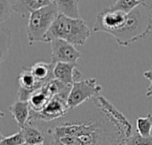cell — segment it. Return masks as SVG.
<instances>
[{"label": "cell", "mask_w": 152, "mask_h": 145, "mask_svg": "<svg viewBox=\"0 0 152 145\" xmlns=\"http://www.w3.org/2000/svg\"><path fill=\"white\" fill-rule=\"evenodd\" d=\"M126 140L120 129L100 110L98 115L65 119L47 128L43 145H124Z\"/></svg>", "instance_id": "1"}, {"label": "cell", "mask_w": 152, "mask_h": 145, "mask_svg": "<svg viewBox=\"0 0 152 145\" xmlns=\"http://www.w3.org/2000/svg\"><path fill=\"white\" fill-rule=\"evenodd\" d=\"M59 14L53 2L31 12L27 26V35L29 45H33L36 42L43 41Z\"/></svg>", "instance_id": "4"}, {"label": "cell", "mask_w": 152, "mask_h": 145, "mask_svg": "<svg viewBox=\"0 0 152 145\" xmlns=\"http://www.w3.org/2000/svg\"><path fill=\"white\" fill-rule=\"evenodd\" d=\"M41 1H50V2H53V0H41Z\"/></svg>", "instance_id": "24"}, {"label": "cell", "mask_w": 152, "mask_h": 145, "mask_svg": "<svg viewBox=\"0 0 152 145\" xmlns=\"http://www.w3.org/2000/svg\"><path fill=\"white\" fill-rule=\"evenodd\" d=\"M13 4L10 3L9 0H0V22L4 23L5 20L9 19L12 14Z\"/></svg>", "instance_id": "22"}, {"label": "cell", "mask_w": 152, "mask_h": 145, "mask_svg": "<svg viewBox=\"0 0 152 145\" xmlns=\"http://www.w3.org/2000/svg\"><path fill=\"white\" fill-rule=\"evenodd\" d=\"M9 112L18 124L20 129L23 128L28 124L30 116V106L28 101L20 99L15 101L9 107Z\"/></svg>", "instance_id": "12"}, {"label": "cell", "mask_w": 152, "mask_h": 145, "mask_svg": "<svg viewBox=\"0 0 152 145\" xmlns=\"http://www.w3.org/2000/svg\"><path fill=\"white\" fill-rule=\"evenodd\" d=\"M11 35L12 32L9 28H1V39H0V48H1V62L3 63L11 44Z\"/></svg>", "instance_id": "18"}, {"label": "cell", "mask_w": 152, "mask_h": 145, "mask_svg": "<svg viewBox=\"0 0 152 145\" xmlns=\"http://www.w3.org/2000/svg\"><path fill=\"white\" fill-rule=\"evenodd\" d=\"M23 133L25 143L29 145H43L45 142V133L32 124H27L20 129Z\"/></svg>", "instance_id": "15"}, {"label": "cell", "mask_w": 152, "mask_h": 145, "mask_svg": "<svg viewBox=\"0 0 152 145\" xmlns=\"http://www.w3.org/2000/svg\"><path fill=\"white\" fill-rule=\"evenodd\" d=\"M18 82H19L18 98L20 100H26V101L28 100L29 97L34 91L44 86L33 75L29 66L22 67V70L18 76Z\"/></svg>", "instance_id": "10"}, {"label": "cell", "mask_w": 152, "mask_h": 145, "mask_svg": "<svg viewBox=\"0 0 152 145\" xmlns=\"http://www.w3.org/2000/svg\"><path fill=\"white\" fill-rule=\"evenodd\" d=\"M152 29V4L145 0L127 13L125 25L113 32L112 35L118 45L128 46L151 34Z\"/></svg>", "instance_id": "2"}, {"label": "cell", "mask_w": 152, "mask_h": 145, "mask_svg": "<svg viewBox=\"0 0 152 145\" xmlns=\"http://www.w3.org/2000/svg\"><path fill=\"white\" fill-rule=\"evenodd\" d=\"M50 43L53 63H77V59L81 58V53L76 49L75 45L63 39H53Z\"/></svg>", "instance_id": "9"}, {"label": "cell", "mask_w": 152, "mask_h": 145, "mask_svg": "<svg viewBox=\"0 0 152 145\" xmlns=\"http://www.w3.org/2000/svg\"><path fill=\"white\" fill-rule=\"evenodd\" d=\"M55 63H45V62H37L33 66H29L30 71L36 79L42 84L45 85L53 79V66Z\"/></svg>", "instance_id": "13"}, {"label": "cell", "mask_w": 152, "mask_h": 145, "mask_svg": "<svg viewBox=\"0 0 152 145\" xmlns=\"http://www.w3.org/2000/svg\"><path fill=\"white\" fill-rule=\"evenodd\" d=\"M143 1L144 0H118L110 7L115 10L122 11L126 13H129L131 11H133L138 5H140Z\"/></svg>", "instance_id": "19"}, {"label": "cell", "mask_w": 152, "mask_h": 145, "mask_svg": "<svg viewBox=\"0 0 152 145\" xmlns=\"http://www.w3.org/2000/svg\"><path fill=\"white\" fill-rule=\"evenodd\" d=\"M72 85H69L60 93L53 97L45 106L39 112L30 109V116L28 124H36L38 121H53L67 116L70 110L68 105V97Z\"/></svg>", "instance_id": "5"}, {"label": "cell", "mask_w": 152, "mask_h": 145, "mask_svg": "<svg viewBox=\"0 0 152 145\" xmlns=\"http://www.w3.org/2000/svg\"><path fill=\"white\" fill-rule=\"evenodd\" d=\"M124 145H152V136L145 137L136 131L126 140Z\"/></svg>", "instance_id": "21"}, {"label": "cell", "mask_w": 152, "mask_h": 145, "mask_svg": "<svg viewBox=\"0 0 152 145\" xmlns=\"http://www.w3.org/2000/svg\"><path fill=\"white\" fill-rule=\"evenodd\" d=\"M23 144H25V139L23 136V133L20 129L16 134L8 136L1 135L0 145H21Z\"/></svg>", "instance_id": "20"}, {"label": "cell", "mask_w": 152, "mask_h": 145, "mask_svg": "<svg viewBox=\"0 0 152 145\" xmlns=\"http://www.w3.org/2000/svg\"><path fill=\"white\" fill-rule=\"evenodd\" d=\"M136 130L142 136L148 137L151 136L152 114L149 113L145 117H139L136 120Z\"/></svg>", "instance_id": "17"}, {"label": "cell", "mask_w": 152, "mask_h": 145, "mask_svg": "<svg viewBox=\"0 0 152 145\" xmlns=\"http://www.w3.org/2000/svg\"><path fill=\"white\" fill-rule=\"evenodd\" d=\"M102 90V85L97 82L96 78H88L75 82L70 89L68 97V105L70 110L80 106L87 100L93 99Z\"/></svg>", "instance_id": "6"}, {"label": "cell", "mask_w": 152, "mask_h": 145, "mask_svg": "<svg viewBox=\"0 0 152 145\" xmlns=\"http://www.w3.org/2000/svg\"><path fill=\"white\" fill-rule=\"evenodd\" d=\"M21 145H29V144H26V143H25V144H21Z\"/></svg>", "instance_id": "25"}, {"label": "cell", "mask_w": 152, "mask_h": 145, "mask_svg": "<svg viewBox=\"0 0 152 145\" xmlns=\"http://www.w3.org/2000/svg\"><path fill=\"white\" fill-rule=\"evenodd\" d=\"M93 102L99 110H101L113 121V123L120 129L126 139L133 134V126L129 120L108 99L102 96L98 95L93 98Z\"/></svg>", "instance_id": "8"}, {"label": "cell", "mask_w": 152, "mask_h": 145, "mask_svg": "<svg viewBox=\"0 0 152 145\" xmlns=\"http://www.w3.org/2000/svg\"><path fill=\"white\" fill-rule=\"evenodd\" d=\"M126 18L127 13L122 11L115 10L111 7L105 8L97 14L93 30L111 35L125 25Z\"/></svg>", "instance_id": "7"}, {"label": "cell", "mask_w": 152, "mask_h": 145, "mask_svg": "<svg viewBox=\"0 0 152 145\" xmlns=\"http://www.w3.org/2000/svg\"><path fill=\"white\" fill-rule=\"evenodd\" d=\"M90 35L91 30L83 19L59 14L42 42L48 43L53 39H63L75 46H82Z\"/></svg>", "instance_id": "3"}, {"label": "cell", "mask_w": 152, "mask_h": 145, "mask_svg": "<svg viewBox=\"0 0 152 145\" xmlns=\"http://www.w3.org/2000/svg\"><path fill=\"white\" fill-rule=\"evenodd\" d=\"M143 76L144 78H146L147 80L151 82V85L147 89V91H146V97H152V67L150 70H147L146 72H144Z\"/></svg>", "instance_id": "23"}, {"label": "cell", "mask_w": 152, "mask_h": 145, "mask_svg": "<svg viewBox=\"0 0 152 145\" xmlns=\"http://www.w3.org/2000/svg\"><path fill=\"white\" fill-rule=\"evenodd\" d=\"M52 2L50 1H41V0H17L13 4V11L20 14V17L26 18L29 17L32 12L45 6Z\"/></svg>", "instance_id": "14"}, {"label": "cell", "mask_w": 152, "mask_h": 145, "mask_svg": "<svg viewBox=\"0 0 152 145\" xmlns=\"http://www.w3.org/2000/svg\"><path fill=\"white\" fill-rule=\"evenodd\" d=\"M81 75V72L77 69V63L58 62L54 64V78L67 85H72L75 82L79 81Z\"/></svg>", "instance_id": "11"}, {"label": "cell", "mask_w": 152, "mask_h": 145, "mask_svg": "<svg viewBox=\"0 0 152 145\" xmlns=\"http://www.w3.org/2000/svg\"><path fill=\"white\" fill-rule=\"evenodd\" d=\"M79 0H53L60 14L71 18H80L78 10Z\"/></svg>", "instance_id": "16"}]
</instances>
